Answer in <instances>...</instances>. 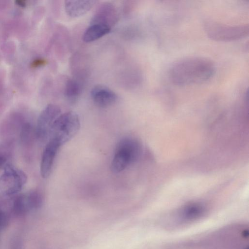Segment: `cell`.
<instances>
[{
	"mask_svg": "<svg viewBox=\"0 0 249 249\" xmlns=\"http://www.w3.org/2000/svg\"><path fill=\"white\" fill-rule=\"evenodd\" d=\"M215 71V65L211 59L202 56H189L177 61L171 66L169 77L174 85L186 86L208 81Z\"/></svg>",
	"mask_w": 249,
	"mask_h": 249,
	"instance_id": "1",
	"label": "cell"
},
{
	"mask_svg": "<svg viewBox=\"0 0 249 249\" xmlns=\"http://www.w3.org/2000/svg\"><path fill=\"white\" fill-rule=\"evenodd\" d=\"M204 29L209 38L218 42L240 40L249 34L248 24H228L212 19L204 22Z\"/></svg>",
	"mask_w": 249,
	"mask_h": 249,
	"instance_id": "2",
	"label": "cell"
},
{
	"mask_svg": "<svg viewBox=\"0 0 249 249\" xmlns=\"http://www.w3.org/2000/svg\"><path fill=\"white\" fill-rule=\"evenodd\" d=\"M141 147L139 142L134 138L125 137L117 144L110 166L115 173L124 170L139 159Z\"/></svg>",
	"mask_w": 249,
	"mask_h": 249,
	"instance_id": "3",
	"label": "cell"
},
{
	"mask_svg": "<svg viewBox=\"0 0 249 249\" xmlns=\"http://www.w3.org/2000/svg\"><path fill=\"white\" fill-rule=\"evenodd\" d=\"M80 126L78 115L73 111H68L61 114L55 120L49 136L61 146L75 136Z\"/></svg>",
	"mask_w": 249,
	"mask_h": 249,
	"instance_id": "4",
	"label": "cell"
},
{
	"mask_svg": "<svg viewBox=\"0 0 249 249\" xmlns=\"http://www.w3.org/2000/svg\"><path fill=\"white\" fill-rule=\"evenodd\" d=\"M27 181V176L21 170L8 164L0 176V192L5 196L19 192Z\"/></svg>",
	"mask_w": 249,
	"mask_h": 249,
	"instance_id": "5",
	"label": "cell"
},
{
	"mask_svg": "<svg viewBox=\"0 0 249 249\" xmlns=\"http://www.w3.org/2000/svg\"><path fill=\"white\" fill-rule=\"evenodd\" d=\"M61 114V109L57 105L49 104L38 116L35 130L36 138L43 140L49 136L53 123Z\"/></svg>",
	"mask_w": 249,
	"mask_h": 249,
	"instance_id": "6",
	"label": "cell"
},
{
	"mask_svg": "<svg viewBox=\"0 0 249 249\" xmlns=\"http://www.w3.org/2000/svg\"><path fill=\"white\" fill-rule=\"evenodd\" d=\"M61 146L54 140L50 139L42 153L40 172L43 178L48 177L52 171L57 152Z\"/></svg>",
	"mask_w": 249,
	"mask_h": 249,
	"instance_id": "7",
	"label": "cell"
},
{
	"mask_svg": "<svg viewBox=\"0 0 249 249\" xmlns=\"http://www.w3.org/2000/svg\"><path fill=\"white\" fill-rule=\"evenodd\" d=\"M94 104L99 107L106 108L115 103L117 94L108 87L103 85L94 86L90 91Z\"/></svg>",
	"mask_w": 249,
	"mask_h": 249,
	"instance_id": "8",
	"label": "cell"
},
{
	"mask_svg": "<svg viewBox=\"0 0 249 249\" xmlns=\"http://www.w3.org/2000/svg\"><path fill=\"white\" fill-rule=\"evenodd\" d=\"M206 209L201 204L193 203L188 204L181 209L176 219L179 223L193 222L202 217L205 214Z\"/></svg>",
	"mask_w": 249,
	"mask_h": 249,
	"instance_id": "9",
	"label": "cell"
},
{
	"mask_svg": "<svg viewBox=\"0 0 249 249\" xmlns=\"http://www.w3.org/2000/svg\"><path fill=\"white\" fill-rule=\"evenodd\" d=\"M117 16L116 11L112 5L103 4L95 13L90 23H100L111 27L117 19Z\"/></svg>",
	"mask_w": 249,
	"mask_h": 249,
	"instance_id": "10",
	"label": "cell"
},
{
	"mask_svg": "<svg viewBox=\"0 0 249 249\" xmlns=\"http://www.w3.org/2000/svg\"><path fill=\"white\" fill-rule=\"evenodd\" d=\"M95 2L93 0H66L65 3V11L69 17H78L88 12Z\"/></svg>",
	"mask_w": 249,
	"mask_h": 249,
	"instance_id": "11",
	"label": "cell"
},
{
	"mask_svg": "<svg viewBox=\"0 0 249 249\" xmlns=\"http://www.w3.org/2000/svg\"><path fill=\"white\" fill-rule=\"evenodd\" d=\"M110 30L111 27L108 25L90 23L83 34V39L86 42H92L107 34Z\"/></svg>",
	"mask_w": 249,
	"mask_h": 249,
	"instance_id": "12",
	"label": "cell"
},
{
	"mask_svg": "<svg viewBox=\"0 0 249 249\" xmlns=\"http://www.w3.org/2000/svg\"><path fill=\"white\" fill-rule=\"evenodd\" d=\"M23 196L27 213L38 209L43 204V195L38 190H32L27 194H23Z\"/></svg>",
	"mask_w": 249,
	"mask_h": 249,
	"instance_id": "13",
	"label": "cell"
},
{
	"mask_svg": "<svg viewBox=\"0 0 249 249\" xmlns=\"http://www.w3.org/2000/svg\"><path fill=\"white\" fill-rule=\"evenodd\" d=\"M81 91L80 84L75 80L68 79L65 84L64 93L71 101H75L79 96Z\"/></svg>",
	"mask_w": 249,
	"mask_h": 249,
	"instance_id": "14",
	"label": "cell"
},
{
	"mask_svg": "<svg viewBox=\"0 0 249 249\" xmlns=\"http://www.w3.org/2000/svg\"><path fill=\"white\" fill-rule=\"evenodd\" d=\"M19 138L23 146H30L33 140L34 131L32 125L29 123H24L20 129Z\"/></svg>",
	"mask_w": 249,
	"mask_h": 249,
	"instance_id": "15",
	"label": "cell"
},
{
	"mask_svg": "<svg viewBox=\"0 0 249 249\" xmlns=\"http://www.w3.org/2000/svg\"><path fill=\"white\" fill-rule=\"evenodd\" d=\"M7 222V215L4 210L0 207V230L3 229Z\"/></svg>",
	"mask_w": 249,
	"mask_h": 249,
	"instance_id": "16",
	"label": "cell"
},
{
	"mask_svg": "<svg viewBox=\"0 0 249 249\" xmlns=\"http://www.w3.org/2000/svg\"><path fill=\"white\" fill-rule=\"evenodd\" d=\"M45 62L44 60H42V59H37L36 60V61H35V62H34V66H40L42 64H43V63Z\"/></svg>",
	"mask_w": 249,
	"mask_h": 249,
	"instance_id": "17",
	"label": "cell"
},
{
	"mask_svg": "<svg viewBox=\"0 0 249 249\" xmlns=\"http://www.w3.org/2000/svg\"><path fill=\"white\" fill-rule=\"evenodd\" d=\"M6 161V158L3 155L0 154V168L4 164Z\"/></svg>",
	"mask_w": 249,
	"mask_h": 249,
	"instance_id": "18",
	"label": "cell"
},
{
	"mask_svg": "<svg viewBox=\"0 0 249 249\" xmlns=\"http://www.w3.org/2000/svg\"><path fill=\"white\" fill-rule=\"evenodd\" d=\"M14 249H20L18 246H17L16 248H14Z\"/></svg>",
	"mask_w": 249,
	"mask_h": 249,
	"instance_id": "19",
	"label": "cell"
},
{
	"mask_svg": "<svg viewBox=\"0 0 249 249\" xmlns=\"http://www.w3.org/2000/svg\"><path fill=\"white\" fill-rule=\"evenodd\" d=\"M246 249H249L248 247H247Z\"/></svg>",
	"mask_w": 249,
	"mask_h": 249,
	"instance_id": "20",
	"label": "cell"
}]
</instances>
